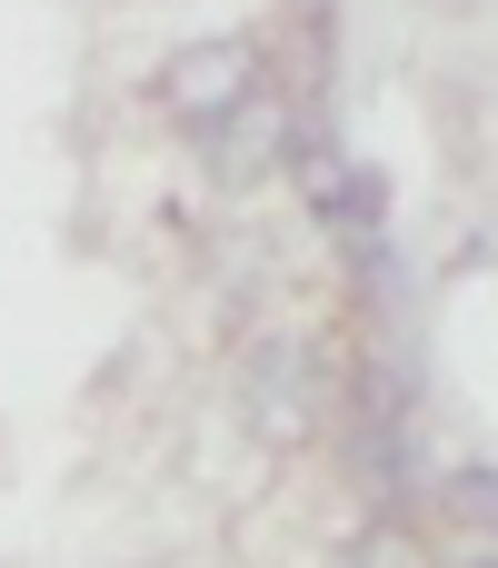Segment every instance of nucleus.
<instances>
[{
	"label": "nucleus",
	"instance_id": "obj_1",
	"mask_svg": "<svg viewBox=\"0 0 498 568\" xmlns=\"http://www.w3.org/2000/svg\"><path fill=\"white\" fill-rule=\"evenodd\" d=\"M270 90V70H260V40H240V30H220V40H180L170 50V70H160V100H170V120L200 140V130H220L240 100H260Z\"/></svg>",
	"mask_w": 498,
	"mask_h": 568
},
{
	"label": "nucleus",
	"instance_id": "obj_2",
	"mask_svg": "<svg viewBox=\"0 0 498 568\" xmlns=\"http://www.w3.org/2000/svg\"><path fill=\"white\" fill-rule=\"evenodd\" d=\"M200 150H210V170H220V180H270V170L289 160V110L260 90V100H240L220 130H200Z\"/></svg>",
	"mask_w": 498,
	"mask_h": 568
},
{
	"label": "nucleus",
	"instance_id": "obj_3",
	"mask_svg": "<svg viewBox=\"0 0 498 568\" xmlns=\"http://www.w3.org/2000/svg\"><path fill=\"white\" fill-rule=\"evenodd\" d=\"M309 210H319V230L349 240V250H379V240H389V180H379L369 160H329L319 190H309Z\"/></svg>",
	"mask_w": 498,
	"mask_h": 568
},
{
	"label": "nucleus",
	"instance_id": "obj_4",
	"mask_svg": "<svg viewBox=\"0 0 498 568\" xmlns=\"http://www.w3.org/2000/svg\"><path fill=\"white\" fill-rule=\"evenodd\" d=\"M250 429L260 439H299L309 429V349H289V339L250 349Z\"/></svg>",
	"mask_w": 498,
	"mask_h": 568
},
{
	"label": "nucleus",
	"instance_id": "obj_5",
	"mask_svg": "<svg viewBox=\"0 0 498 568\" xmlns=\"http://www.w3.org/2000/svg\"><path fill=\"white\" fill-rule=\"evenodd\" d=\"M449 509H459V519H469V529H489V539H498V469H489V459H479V469H459V479H449Z\"/></svg>",
	"mask_w": 498,
	"mask_h": 568
},
{
	"label": "nucleus",
	"instance_id": "obj_6",
	"mask_svg": "<svg viewBox=\"0 0 498 568\" xmlns=\"http://www.w3.org/2000/svg\"><path fill=\"white\" fill-rule=\"evenodd\" d=\"M459 568H498V539H489V549H479V559H459Z\"/></svg>",
	"mask_w": 498,
	"mask_h": 568
}]
</instances>
